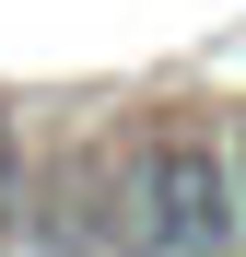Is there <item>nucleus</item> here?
Segmentation results:
<instances>
[{"label":"nucleus","instance_id":"nucleus-1","mask_svg":"<svg viewBox=\"0 0 246 257\" xmlns=\"http://www.w3.org/2000/svg\"><path fill=\"white\" fill-rule=\"evenodd\" d=\"M117 234L141 257H246V164L211 128H164L117 176Z\"/></svg>","mask_w":246,"mask_h":257},{"label":"nucleus","instance_id":"nucleus-2","mask_svg":"<svg viewBox=\"0 0 246 257\" xmlns=\"http://www.w3.org/2000/svg\"><path fill=\"white\" fill-rule=\"evenodd\" d=\"M234 164H246V128H234Z\"/></svg>","mask_w":246,"mask_h":257}]
</instances>
